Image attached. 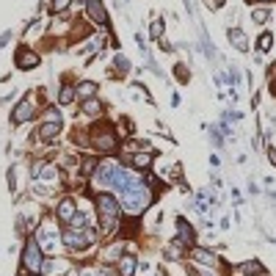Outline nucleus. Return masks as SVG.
Masks as SVG:
<instances>
[{
    "instance_id": "obj_1",
    "label": "nucleus",
    "mask_w": 276,
    "mask_h": 276,
    "mask_svg": "<svg viewBox=\"0 0 276 276\" xmlns=\"http://www.w3.org/2000/svg\"><path fill=\"white\" fill-rule=\"evenodd\" d=\"M110 188L119 191V204H121V210H124L127 215L144 213V210L149 207V202H152V191H149L147 182H144L141 177L130 174V171L119 169V166H116V171H113Z\"/></svg>"
},
{
    "instance_id": "obj_2",
    "label": "nucleus",
    "mask_w": 276,
    "mask_h": 276,
    "mask_svg": "<svg viewBox=\"0 0 276 276\" xmlns=\"http://www.w3.org/2000/svg\"><path fill=\"white\" fill-rule=\"evenodd\" d=\"M94 204H97V215H99V226H102V235H110V232H116V226H119L121 204L116 202V199L110 196V193H97Z\"/></svg>"
},
{
    "instance_id": "obj_3",
    "label": "nucleus",
    "mask_w": 276,
    "mask_h": 276,
    "mask_svg": "<svg viewBox=\"0 0 276 276\" xmlns=\"http://www.w3.org/2000/svg\"><path fill=\"white\" fill-rule=\"evenodd\" d=\"M91 144H94V149L97 152H116V147H119V138H116V132H113V127H108V124H97L94 127V132H91Z\"/></svg>"
},
{
    "instance_id": "obj_4",
    "label": "nucleus",
    "mask_w": 276,
    "mask_h": 276,
    "mask_svg": "<svg viewBox=\"0 0 276 276\" xmlns=\"http://www.w3.org/2000/svg\"><path fill=\"white\" fill-rule=\"evenodd\" d=\"M94 232L91 229H64L61 232V243H64L66 248H72V251H83L86 246H91L94 243Z\"/></svg>"
},
{
    "instance_id": "obj_5",
    "label": "nucleus",
    "mask_w": 276,
    "mask_h": 276,
    "mask_svg": "<svg viewBox=\"0 0 276 276\" xmlns=\"http://www.w3.org/2000/svg\"><path fill=\"white\" fill-rule=\"evenodd\" d=\"M42 262H44V254H42V248H39L36 237H31V240L25 243V251H22V265H25L28 273H39V270H42Z\"/></svg>"
},
{
    "instance_id": "obj_6",
    "label": "nucleus",
    "mask_w": 276,
    "mask_h": 276,
    "mask_svg": "<svg viewBox=\"0 0 276 276\" xmlns=\"http://www.w3.org/2000/svg\"><path fill=\"white\" fill-rule=\"evenodd\" d=\"M14 64H17V69L31 72V69H36V66H39V53H36V50H31V47H22V50H17Z\"/></svg>"
},
{
    "instance_id": "obj_7",
    "label": "nucleus",
    "mask_w": 276,
    "mask_h": 276,
    "mask_svg": "<svg viewBox=\"0 0 276 276\" xmlns=\"http://www.w3.org/2000/svg\"><path fill=\"white\" fill-rule=\"evenodd\" d=\"M33 110H36V105H33L31 97L20 99V102L14 105V110H11V121H14V124H22V121H28L33 116Z\"/></svg>"
},
{
    "instance_id": "obj_8",
    "label": "nucleus",
    "mask_w": 276,
    "mask_h": 276,
    "mask_svg": "<svg viewBox=\"0 0 276 276\" xmlns=\"http://www.w3.org/2000/svg\"><path fill=\"white\" fill-rule=\"evenodd\" d=\"M75 213H77V207H75V202H72L69 196H64L58 204H55V218L64 221V224H69V221L75 218Z\"/></svg>"
},
{
    "instance_id": "obj_9",
    "label": "nucleus",
    "mask_w": 276,
    "mask_h": 276,
    "mask_svg": "<svg viewBox=\"0 0 276 276\" xmlns=\"http://www.w3.org/2000/svg\"><path fill=\"white\" fill-rule=\"evenodd\" d=\"M191 254H193V259H196V262L207 265V268H215V265H218V254H215V251H210V248H204V246L191 248Z\"/></svg>"
},
{
    "instance_id": "obj_10",
    "label": "nucleus",
    "mask_w": 276,
    "mask_h": 276,
    "mask_svg": "<svg viewBox=\"0 0 276 276\" xmlns=\"http://www.w3.org/2000/svg\"><path fill=\"white\" fill-rule=\"evenodd\" d=\"M86 11H88V17H91L97 25H105V22H108V14H105L102 0H88V3H86Z\"/></svg>"
},
{
    "instance_id": "obj_11",
    "label": "nucleus",
    "mask_w": 276,
    "mask_h": 276,
    "mask_svg": "<svg viewBox=\"0 0 276 276\" xmlns=\"http://www.w3.org/2000/svg\"><path fill=\"white\" fill-rule=\"evenodd\" d=\"M58 132H61V124H58V121H44V124L39 127L36 132H33V138H39V141H53Z\"/></svg>"
},
{
    "instance_id": "obj_12",
    "label": "nucleus",
    "mask_w": 276,
    "mask_h": 276,
    "mask_svg": "<svg viewBox=\"0 0 276 276\" xmlns=\"http://www.w3.org/2000/svg\"><path fill=\"white\" fill-rule=\"evenodd\" d=\"M64 270H66V262H61V259H44L39 273L42 276H64Z\"/></svg>"
},
{
    "instance_id": "obj_13",
    "label": "nucleus",
    "mask_w": 276,
    "mask_h": 276,
    "mask_svg": "<svg viewBox=\"0 0 276 276\" xmlns=\"http://www.w3.org/2000/svg\"><path fill=\"white\" fill-rule=\"evenodd\" d=\"M135 257L132 254H121L119 257V276H135Z\"/></svg>"
},
{
    "instance_id": "obj_14",
    "label": "nucleus",
    "mask_w": 276,
    "mask_h": 276,
    "mask_svg": "<svg viewBox=\"0 0 276 276\" xmlns=\"http://www.w3.org/2000/svg\"><path fill=\"white\" fill-rule=\"evenodd\" d=\"M99 91V86L94 80H83V83H77V88H75V94L80 99H88V97H94V94Z\"/></svg>"
},
{
    "instance_id": "obj_15",
    "label": "nucleus",
    "mask_w": 276,
    "mask_h": 276,
    "mask_svg": "<svg viewBox=\"0 0 276 276\" xmlns=\"http://www.w3.org/2000/svg\"><path fill=\"white\" fill-rule=\"evenodd\" d=\"M99 113H102V102L97 97L83 99V116H99Z\"/></svg>"
},
{
    "instance_id": "obj_16",
    "label": "nucleus",
    "mask_w": 276,
    "mask_h": 276,
    "mask_svg": "<svg viewBox=\"0 0 276 276\" xmlns=\"http://www.w3.org/2000/svg\"><path fill=\"white\" fill-rule=\"evenodd\" d=\"M270 47H273V33L270 31H262L257 39V50L259 53H270Z\"/></svg>"
},
{
    "instance_id": "obj_17",
    "label": "nucleus",
    "mask_w": 276,
    "mask_h": 276,
    "mask_svg": "<svg viewBox=\"0 0 276 276\" xmlns=\"http://www.w3.org/2000/svg\"><path fill=\"white\" fill-rule=\"evenodd\" d=\"M75 97H77L75 88H72V86H64V88L58 91V105H61V108H64V105H72V102H75Z\"/></svg>"
},
{
    "instance_id": "obj_18",
    "label": "nucleus",
    "mask_w": 276,
    "mask_h": 276,
    "mask_svg": "<svg viewBox=\"0 0 276 276\" xmlns=\"http://www.w3.org/2000/svg\"><path fill=\"white\" fill-rule=\"evenodd\" d=\"M132 166H135V169H149V166H152V158H149L147 152H138V155H132V160H130Z\"/></svg>"
},
{
    "instance_id": "obj_19",
    "label": "nucleus",
    "mask_w": 276,
    "mask_h": 276,
    "mask_svg": "<svg viewBox=\"0 0 276 276\" xmlns=\"http://www.w3.org/2000/svg\"><path fill=\"white\" fill-rule=\"evenodd\" d=\"M237 270H240V273H246V276H251V273H262V265H259V262H243Z\"/></svg>"
},
{
    "instance_id": "obj_20",
    "label": "nucleus",
    "mask_w": 276,
    "mask_h": 276,
    "mask_svg": "<svg viewBox=\"0 0 276 276\" xmlns=\"http://www.w3.org/2000/svg\"><path fill=\"white\" fill-rule=\"evenodd\" d=\"M229 39H232V44H235V47L246 50V36H243L240 31H229Z\"/></svg>"
},
{
    "instance_id": "obj_21",
    "label": "nucleus",
    "mask_w": 276,
    "mask_h": 276,
    "mask_svg": "<svg viewBox=\"0 0 276 276\" xmlns=\"http://www.w3.org/2000/svg\"><path fill=\"white\" fill-rule=\"evenodd\" d=\"M72 6V0H53V3H50V9L55 11V14H61V11H66Z\"/></svg>"
},
{
    "instance_id": "obj_22",
    "label": "nucleus",
    "mask_w": 276,
    "mask_h": 276,
    "mask_svg": "<svg viewBox=\"0 0 276 276\" xmlns=\"http://www.w3.org/2000/svg\"><path fill=\"white\" fill-rule=\"evenodd\" d=\"M251 20L257 22V25H262L265 20H268V9H254V14H251Z\"/></svg>"
},
{
    "instance_id": "obj_23",
    "label": "nucleus",
    "mask_w": 276,
    "mask_h": 276,
    "mask_svg": "<svg viewBox=\"0 0 276 276\" xmlns=\"http://www.w3.org/2000/svg\"><path fill=\"white\" fill-rule=\"evenodd\" d=\"M44 119H47V121H58V124H61V116H58V108H47V110H44Z\"/></svg>"
},
{
    "instance_id": "obj_24",
    "label": "nucleus",
    "mask_w": 276,
    "mask_h": 276,
    "mask_svg": "<svg viewBox=\"0 0 276 276\" xmlns=\"http://www.w3.org/2000/svg\"><path fill=\"white\" fill-rule=\"evenodd\" d=\"M177 77H180V80H182V83H185V80H188V69H185V66H182V64H180V66H177Z\"/></svg>"
},
{
    "instance_id": "obj_25",
    "label": "nucleus",
    "mask_w": 276,
    "mask_h": 276,
    "mask_svg": "<svg viewBox=\"0 0 276 276\" xmlns=\"http://www.w3.org/2000/svg\"><path fill=\"white\" fill-rule=\"evenodd\" d=\"M160 33H163V22H155V25H152V36H160Z\"/></svg>"
},
{
    "instance_id": "obj_26",
    "label": "nucleus",
    "mask_w": 276,
    "mask_h": 276,
    "mask_svg": "<svg viewBox=\"0 0 276 276\" xmlns=\"http://www.w3.org/2000/svg\"><path fill=\"white\" fill-rule=\"evenodd\" d=\"M268 158H270V163L276 166V149H268Z\"/></svg>"
},
{
    "instance_id": "obj_27",
    "label": "nucleus",
    "mask_w": 276,
    "mask_h": 276,
    "mask_svg": "<svg viewBox=\"0 0 276 276\" xmlns=\"http://www.w3.org/2000/svg\"><path fill=\"white\" fill-rule=\"evenodd\" d=\"M213 3H215V9H221V6H224V0H213Z\"/></svg>"
},
{
    "instance_id": "obj_28",
    "label": "nucleus",
    "mask_w": 276,
    "mask_h": 276,
    "mask_svg": "<svg viewBox=\"0 0 276 276\" xmlns=\"http://www.w3.org/2000/svg\"><path fill=\"white\" fill-rule=\"evenodd\" d=\"M259 3H270V0H259Z\"/></svg>"
},
{
    "instance_id": "obj_29",
    "label": "nucleus",
    "mask_w": 276,
    "mask_h": 276,
    "mask_svg": "<svg viewBox=\"0 0 276 276\" xmlns=\"http://www.w3.org/2000/svg\"><path fill=\"white\" fill-rule=\"evenodd\" d=\"M251 276H259V273H251Z\"/></svg>"
},
{
    "instance_id": "obj_30",
    "label": "nucleus",
    "mask_w": 276,
    "mask_h": 276,
    "mask_svg": "<svg viewBox=\"0 0 276 276\" xmlns=\"http://www.w3.org/2000/svg\"><path fill=\"white\" fill-rule=\"evenodd\" d=\"M31 276H36V273H31Z\"/></svg>"
}]
</instances>
